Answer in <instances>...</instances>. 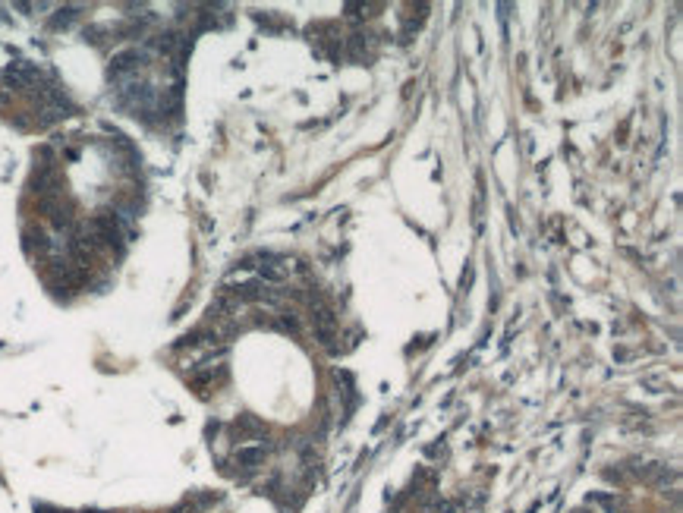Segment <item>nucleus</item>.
I'll list each match as a JSON object with an SVG mask.
<instances>
[{"mask_svg": "<svg viewBox=\"0 0 683 513\" xmlns=\"http://www.w3.org/2000/svg\"><path fill=\"white\" fill-rule=\"evenodd\" d=\"M261 460H265V447H240L236 450V463H240L243 469H255Z\"/></svg>", "mask_w": 683, "mask_h": 513, "instance_id": "3", "label": "nucleus"}, {"mask_svg": "<svg viewBox=\"0 0 683 513\" xmlns=\"http://www.w3.org/2000/svg\"><path fill=\"white\" fill-rule=\"evenodd\" d=\"M259 271H261V277H265V280H284V268H274V265H261L259 268Z\"/></svg>", "mask_w": 683, "mask_h": 513, "instance_id": "5", "label": "nucleus"}, {"mask_svg": "<svg viewBox=\"0 0 683 513\" xmlns=\"http://www.w3.org/2000/svg\"><path fill=\"white\" fill-rule=\"evenodd\" d=\"M312 328H315V340L322 343L324 349L334 353L337 349V318H334V309H331L324 299H315L312 303Z\"/></svg>", "mask_w": 683, "mask_h": 513, "instance_id": "1", "label": "nucleus"}, {"mask_svg": "<svg viewBox=\"0 0 683 513\" xmlns=\"http://www.w3.org/2000/svg\"><path fill=\"white\" fill-rule=\"evenodd\" d=\"M278 328L290 331V334H299V321H296L293 315H280V318H278Z\"/></svg>", "mask_w": 683, "mask_h": 513, "instance_id": "6", "label": "nucleus"}, {"mask_svg": "<svg viewBox=\"0 0 683 513\" xmlns=\"http://www.w3.org/2000/svg\"><path fill=\"white\" fill-rule=\"evenodd\" d=\"M142 60H145V57H142L136 48H129V51H120L114 60H110V79H129L142 66Z\"/></svg>", "mask_w": 683, "mask_h": 513, "instance_id": "2", "label": "nucleus"}, {"mask_svg": "<svg viewBox=\"0 0 683 513\" xmlns=\"http://www.w3.org/2000/svg\"><path fill=\"white\" fill-rule=\"evenodd\" d=\"M73 20H76V10H73V7H66V10H60V16H54V20H51V26H54V29H64V26H70Z\"/></svg>", "mask_w": 683, "mask_h": 513, "instance_id": "4", "label": "nucleus"}]
</instances>
